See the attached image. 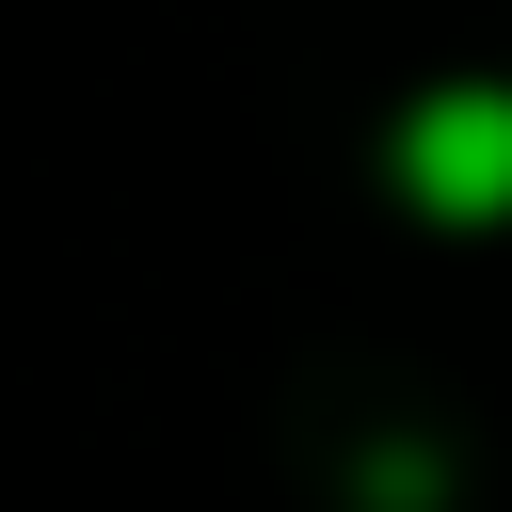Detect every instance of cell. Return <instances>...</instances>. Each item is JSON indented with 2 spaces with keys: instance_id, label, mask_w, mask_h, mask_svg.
Segmentation results:
<instances>
[{
  "instance_id": "6da1fadb",
  "label": "cell",
  "mask_w": 512,
  "mask_h": 512,
  "mask_svg": "<svg viewBox=\"0 0 512 512\" xmlns=\"http://www.w3.org/2000/svg\"><path fill=\"white\" fill-rule=\"evenodd\" d=\"M416 176H432V208H496V192H512V112H480V96L432 112V128H416Z\"/></svg>"
}]
</instances>
